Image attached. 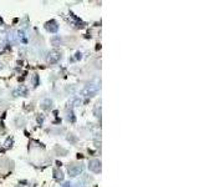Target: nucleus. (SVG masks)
Returning a JSON list of instances; mask_svg holds the SVG:
<instances>
[{"label": "nucleus", "mask_w": 199, "mask_h": 187, "mask_svg": "<svg viewBox=\"0 0 199 187\" xmlns=\"http://www.w3.org/2000/svg\"><path fill=\"white\" fill-rule=\"evenodd\" d=\"M51 43L54 44V45H57V44H60V43H61V39H60L59 36H56V37H52Z\"/></svg>", "instance_id": "nucleus-12"}, {"label": "nucleus", "mask_w": 199, "mask_h": 187, "mask_svg": "<svg viewBox=\"0 0 199 187\" xmlns=\"http://www.w3.org/2000/svg\"><path fill=\"white\" fill-rule=\"evenodd\" d=\"M42 120H44L42 117H37V121H39L40 123H41V122H42Z\"/></svg>", "instance_id": "nucleus-16"}, {"label": "nucleus", "mask_w": 199, "mask_h": 187, "mask_svg": "<svg viewBox=\"0 0 199 187\" xmlns=\"http://www.w3.org/2000/svg\"><path fill=\"white\" fill-rule=\"evenodd\" d=\"M82 171H84V166H82L81 163H71L67 166V172H69V175L72 176V177L82 173Z\"/></svg>", "instance_id": "nucleus-2"}, {"label": "nucleus", "mask_w": 199, "mask_h": 187, "mask_svg": "<svg viewBox=\"0 0 199 187\" xmlns=\"http://www.w3.org/2000/svg\"><path fill=\"white\" fill-rule=\"evenodd\" d=\"M54 175H55V178L57 180V181H63V173H62L61 170H55Z\"/></svg>", "instance_id": "nucleus-8"}, {"label": "nucleus", "mask_w": 199, "mask_h": 187, "mask_svg": "<svg viewBox=\"0 0 199 187\" xmlns=\"http://www.w3.org/2000/svg\"><path fill=\"white\" fill-rule=\"evenodd\" d=\"M95 115L97 116V117H100L101 116V101L100 102H97L96 106H95Z\"/></svg>", "instance_id": "nucleus-10"}, {"label": "nucleus", "mask_w": 199, "mask_h": 187, "mask_svg": "<svg viewBox=\"0 0 199 187\" xmlns=\"http://www.w3.org/2000/svg\"><path fill=\"white\" fill-rule=\"evenodd\" d=\"M18 37H19V40H20L22 44H26V41H28V40H26L25 33L22 31V30H19V31H18Z\"/></svg>", "instance_id": "nucleus-7"}, {"label": "nucleus", "mask_w": 199, "mask_h": 187, "mask_svg": "<svg viewBox=\"0 0 199 187\" xmlns=\"http://www.w3.org/2000/svg\"><path fill=\"white\" fill-rule=\"evenodd\" d=\"M101 161L97 160V159H93V160H90L88 162V170L95 172V173H98V172H101Z\"/></svg>", "instance_id": "nucleus-4"}, {"label": "nucleus", "mask_w": 199, "mask_h": 187, "mask_svg": "<svg viewBox=\"0 0 199 187\" xmlns=\"http://www.w3.org/2000/svg\"><path fill=\"white\" fill-rule=\"evenodd\" d=\"M11 144H13V138H7L6 142H5V147H10Z\"/></svg>", "instance_id": "nucleus-14"}, {"label": "nucleus", "mask_w": 199, "mask_h": 187, "mask_svg": "<svg viewBox=\"0 0 199 187\" xmlns=\"http://www.w3.org/2000/svg\"><path fill=\"white\" fill-rule=\"evenodd\" d=\"M45 29H46L49 33L55 34V33H57V30H59V25L55 20H50V21H47L46 24H45Z\"/></svg>", "instance_id": "nucleus-5"}, {"label": "nucleus", "mask_w": 199, "mask_h": 187, "mask_svg": "<svg viewBox=\"0 0 199 187\" xmlns=\"http://www.w3.org/2000/svg\"><path fill=\"white\" fill-rule=\"evenodd\" d=\"M51 106H52V101L50 99L44 100V102H42V107L44 108H51Z\"/></svg>", "instance_id": "nucleus-9"}, {"label": "nucleus", "mask_w": 199, "mask_h": 187, "mask_svg": "<svg viewBox=\"0 0 199 187\" xmlns=\"http://www.w3.org/2000/svg\"><path fill=\"white\" fill-rule=\"evenodd\" d=\"M62 187H72V183H70V182H66L65 185H63Z\"/></svg>", "instance_id": "nucleus-15"}, {"label": "nucleus", "mask_w": 199, "mask_h": 187, "mask_svg": "<svg viewBox=\"0 0 199 187\" xmlns=\"http://www.w3.org/2000/svg\"><path fill=\"white\" fill-rule=\"evenodd\" d=\"M37 84H39V76H37V75H34L32 85H34V86H37Z\"/></svg>", "instance_id": "nucleus-13"}, {"label": "nucleus", "mask_w": 199, "mask_h": 187, "mask_svg": "<svg viewBox=\"0 0 199 187\" xmlns=\"http://www.w3.org/2000/svg\"><path fill=\"white\" fill-rule=\"evenodd\" d=\"M25 94H26V87H25V86H20V87H19L16 91H14V95H15V96H19V95H20V96H24Z\"/></svg>", "instance_id": "nucleus-6"}, {"label": "nucleus", "mask_w": 199, "mask_h": 187, "mask_svg": "<svg viewBox=\"0 0 199 187\" xmlns=\"http://www.w3.org/2000/svg\"><path fill=\"white\" fill-rule=\"evenodd\" d=\"M61 59V52L59 50H51L49 52V56H47V62L49 64H56L60 61Z\"/></svg>", "instance_id": "nucleus-3"}, {"label": "nucleus", "mask_w": 199, "mask_h": 187, "mask_svg": "<svg viewBox=\"0 0 199 187\" xmlns=\"http://www.w3.org/2000/svg\"><path fill=\"white\" fill-rule=\"evenodd\" d=\"M98 85H95V84H88L86 85L84 90H82V95L86 96V97H91V96H95L97 91H98Z\"/></svg>", "instance_id": "nucleus-1"}, {"label": "nucleus", "mask_w": 199, "mask_h": 187, "mask_svg": "<svg viewBox=\"0 0 199 187\" xmlns=\"http://www.w3.org/2000/svg\"><path fill=\"white\" fill-rule=\"evenodd\" d=\"M5 40H6V35H5V34H0V44H1V46L5 45Z\"/></svg>", "instance_id": "nucleus-11"}]
</instances>
